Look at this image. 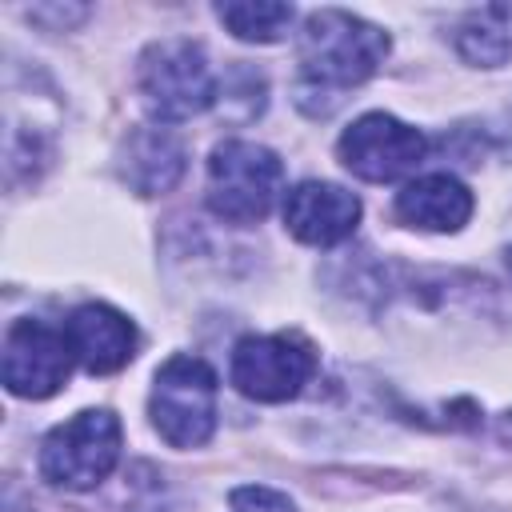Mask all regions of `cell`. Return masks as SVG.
I'll return each mask as SVG.
<instances>
[{"label":"cell","instance_id":"1","mask_svg":"<svg viewBox=\"0 0 512 512\" xmlns=\"http://www.w3.org/2000/svg\"><path fill=\"white\" fill-rule=\"evenodd\" d=\"M388 56V36L344 12V8H320L304 20L300 32V80H296V104L308 116H328L344 92L360 88L380 60Z\"/></svg>","mask_w":512,"mask_h":512},{"label":"cell","instance_id":"2","mask_svg":"<svg viewBox=\"0 0 512 512\" xmlns=\"http://www.w3.org/2000/svg\"><path fill=\"white\" fill-rule=\"evenodd\" d=\"M284 164L252 140H224L208 156V208L228 224H256L280 196Z\"/></svg>","mask_w":512,"mask_h":512},{"label":"cell","instance_id":"3","mask_svg":"<svg viewBox=\"0 0 512 512\" xmlns=\"http://www.w3.org/2000/svg\"><path fill=\"white\" fill-rule=\"evenodd\" d=\"M148 416L172 448H200L216 428V372L200 356L164 360L152 380Z\"/></svg>","mask_w":512,"mask_h":512},{"label":"cell","instance_id":"4","mask_svg":"<svg viewBox=\"0 0 512 512\" xmlns=\"http://www.w3.org/2000/svg\"><path fill=\"white\" fill-rule=\"evenodd\" d=\"M140 92L156 120L200 116L216 100V80L204 60V48L184 36L148 44L140 56Z\"/></svg>","mask_w":512,"mask_h":512},{"label":"cell","instance_id":"5","mask_svg":"<svg viewBox=\"0 0 512 512\" xmlns=\"http://www.w3.org/2000/svg\"><path fill=\"white\" fill-rule=\"evenodd\" d=\"M120 460V420L104 408L76 412L40 444V472L56 488H96Z\"/></svg>","mask_w":512,"mask_h":512},{"label":"cell","instance_id":"6","mask_svg":"<svg viewBox=\"0 0 512 512\" xmlns=\"http://www.w3.org/2000/svg\"><path fill=\"white\" fill-rule=\"evenodd\" d=\"M312 372L316 356L300 336H244L232 352V384L260 404L292 400Z\"/></svg>","mask_w":512,"mask_h":512},{"label":"cell","instance_id":"7","mask_svg":"<svg viewBox=\"0 0 512 512\" xmlns=\"http://www.w3.org/2000/svg\"><path fill=\"white\" fill-rule=\"evenodd\" d=\"M336 148H340V160L348 172H356L360 180L384 184V180L412 172L424 160L428 140L420 128H412L388 112H368L352 128H344Z\"/></svg>","mask_w":512,"mask_h":512},{"label":"cell","instance_id":"8","mask_svg":"<svg viewBox=\"0 0 512 512\" xmlns=\"http://www.w3.org/2000/svg\"><path fill=\"white\" fill-rule=\"evenodd\" d=\"M72 368V348L64 328H48L44 320H16L4 336V388L24 400H44L60 392Z\"/></svg>","mask_w":512,"mask_h":512},{"label":"cell","instance_id":"9","mask_svg":"<svg viewBox=\"0 0 512 512\" xmlns=\"http://www.w3.org/2000/svg\"><path fill=\"white\" fill-rule=\"evenodd\" d=\"M284 224L296 240L328 248L356 232L360 224V200L328 180H304L284 196Z\"/></svg>","mask_w":512,"mask_h":512},{"label":"cell","instance_id":"10","mask_svg":"<svg viewBox=\"0 0 512 512\" xmlns=\"http://www.w3.org/2000/svg\"><path fill=\"white\" fill-rule=\"evenodd\" d=\"M64 336L72 356L84 364V372L104 376L124 368L136 356V328L124 312L108 304H84L64 320Z\"/></svg>","mask_w":512,"mask_h":512},{"label":"cell","instance_id":"11","mask_svg":"<svg viewBox=\"0 0 512 512\" xmlns=\"http://www.w3.org/2000/svg\"><path fill=\"white\" fill-rule=\"evenodd\" d=\"M396 216L424 232H456L472 216V192L456 176L432 172V176H420L400 188Z\"/></svg>","mask_w":512,"mask_h":512},{"label":"cell","instance_id":"12","mask_svg":"<svg viewBox=\"0 0 512 512\" xmlns=\"http://www.w3.org/2000/svg\"><path fill=\"white\" fill-rule=\"evenodd\" d=\"M124 180L140 196L168 192L184 172V144L168 128H136L124 144Z\"/></svg>","mask_w":512,"mask_h":512},{"label":"cell","instance_id":"13","mask_svg":"<svg viewBox=\"0 0 512 512\" xmlns=\"http://www.w3.org/2000/svg\"><path fill=\"white\" fill-rule=\"evenodd\" d=\"M220 24L240 36V40H256V44H272L292 28V4H272V0H248V4H220L216 8Z\"/></svg>","mask_w":512,"mask_h":512},{"label":"cell","instance_id":"14","mask_svg":"<svg viewBox=\"0 0 512 512\" xmlns=\"http://www.w3.org/2000/svg\"><path fill=\"white\" fill-rule=\"evenodd\" d=\"M456 48H460L464 60L484 64V68H496V64H504L512 56V36L500 24H492V8H488L484 16H476V20H468L460 28Z\"/></svg>","mask_w":512,"mask_h":512},{"label":"cell","instance_id":"15","mask_svg":"<svg viewBox=\"0 0 512 512\" xmlns=\"http://www.w3.org/2000/svg\"><path fill=\"white\" fill-rule=\"evenodd\" d=\"M228 504H232V512H296L292 500H288L284 492H276V488H260V484H244V488H236V492L228 496Z\"/></svg>","mask_w":512,"mask_h":512},{"label":"cell","instance_id":"16","mask_svg":"<svg viewBox=\"0 0 512 512\" xmlns=\"http://www.w3.org/2000/svg\"><path fill=\"white\" fill-rule=\"evenodd\" d=\"M504 260H508V276H512V248H508V256H504Z\"/></svg>","mask_w":512,"mask_h":512}]
</instances>
